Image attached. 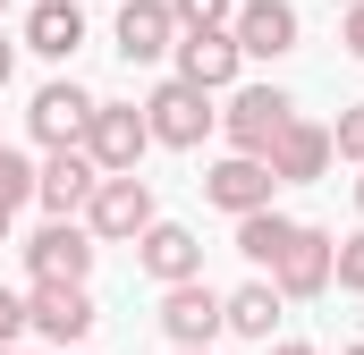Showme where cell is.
<instances>
[{"mask_svg":"<svg viewBox=\"0 0 364 355\" xmlns=\"http://www.w3.org/2000/svg\"><path fill=\"white\" fill-rule=\"evenodd\" d=\"M339 355H364V339H356V347H339Z\"/></svg>","mask_w":364,"mask_h":355,"instance_id":"obj_31","label":"cell"},{"mask_svg":"<svg viewBox=\"0 0 364 355\" xmlns=\"http://www.w3.org/2000/svg\"><path fill=\"white\" fill-rule=\"evenodd\" d=\"M85 119H93V93L77 85V77H51V85L26 102V127H34V144H43V153L85 144Z\"/></svg>","mask_w":364,"mask_h":355,"instance_id":"obj_9","label":"cell"},{"mask_svg":"<svg viewBox=\"0 0 364 355\" xmlns=\"http://www.w3.org/2000/svg\"><path fill=\"white\" fill-rule=\"evenodd\" d=\"M331 153L364 170V102H348V110H339V127H331Z\"/></svg>","mask_w":364,"mask_h":355,"instance_id":"obj_22","label":"cell"},{"mask_svg":"<svg viewBox=\"0 0 364 355\" xmlns=\"http://www.w3.org/2000/svg\"><path fill=\"white\" fill-rule=\"evenodd\" d=\"M93 178H102V170H93L85 144H60V153L34 170V203H43L51 220H77V212H85V195H93Z\"/></svg>","mask_w":364,"mask_h":355,"instance_id":"obj_14","label":"cell"},{"mask_svg":"<svg viewBox=\"0 0 364 355\" xmlns=\"http://www.w3.org/2000/svg\"><path fill=\"white\" fill-rule=\"evenodd\" d=\"M229 322H220V288L195 271V279H170L161 288V339L170 347H212Z\"/></svg>","mask_w":364,"mask_h":355,"instance_id":"obj_5","label":"cell"},{"mask_svg":"<svg viewBox=\"0 0 364 355\" xmlns=\"http://www.w3.org/2000/svg\"><path fill=\"white\" fill-rule=\"evenodd\" d=\"M9 77H17V43L0 34V85H9Z\"/></svg>","mask_w":364,"mask_h":355,"instance_id":"obj_26","label":"cell"},{"mask_svg":"<svg viewBox=\"0 0 364 355\" xmlns=\"http://www.w3.org/2000/svg\"><path fill=\"white\" fill-rule=\"evenodd\" d=\"M136 271H144L153 288L195 279V271H203V237H195V229H178V220H153V229L136 237Z\"/></svg>","mask_w":364,"mask_h":355,"instance_id":"obj_15","label":"cell"},{"mask_svg":"<svg viewBox=\"0 0 364 355\" xmlns=\"http://www.w3.org/2000/svg\"><path fill=\"white\" fill-rule=\"evenodd\" d=\"M0 355H17V347H0Z\"/></svg>","mask_w":364,"mask_h":355,"instance_id":"obj_33","label":"cell"},{"mask_svg":"<svg viewBox=\"0 0 364 355\" xmlns=\"http://www.w3.org/2000/svg\"><path fill=\"white\" fill-rule=\"evenodd\" d=\"M85 153H93V170H136V161L153 153L144 102H93V119H85Z\"/></svg>","mask_w":364,"mask_h":355,"instance_id":"obj_4","label":"cell"},{"mask_svg":"<svg viewBox=\"0 0 364 355\" xmlns=\"http://www.w3.org/2000/svg\"><path fill=\"white\" fill-rule=\"evenodd\" d=\"M0 9H9V0H0Z\"/></svg>","mask_w":364,"mask_h":355,"instance_id":"obj_35","label":"cell"},{"mask_svg":"<svg viewBox=\"0 0 364 355\" xmlns=\"http://www.w3.org/2000/svg\"><path fill=\"white\" fill-rule=\"evenodd\" d=\"M77 43H85V9H77V0H34V9H26V51L77 60Z\"/></svg>","mask_w":364,"mask_h":355,"instance_id":"obj_18","label":"cell"},{"mask_svg":"<svg viewBox=\"0 0 364 355\" xmlns=\"http://www.w3.org/2000/svg\"><path fill=\"white\" fill-rule=\"evenodd\" d=\"M9 220H17V212H9V203H0V246H9Z\"/></svg>","mask_w":364,"mask_h":355,"instance_id":"obj_28","label":"cell"},{"mask_svg":"<svg viewBox=\"0 0 364 355\" xmlns=\"http://www.w3.org/2000/svg\"><path fill=\"white\" fill-rule=\"evenodd\" d=\"M144 127H153V144H170V153H195L212 127H220V110H212V93L186 85V77H161V85L144 93Z\"/></svg>","mask_w":364,"mask_h":355,"instance_id":"obj_2","label":"cell"},{"mask_svg":"<svg viewBox=\"0 0 364 355\" xmlns=\"http://www.w3.org/2000/svg\"><path fill=\"white\" fill-rule=\"evenodd\" d=\"M170 17H178V26H229L237 0H170Z\"/></svg>","mask_w":364,"mask_h":355,"instance_id":"obj_23","label":"cell"},{"mask_svg":"<svg viewBox=\"0 0 364 355\" xmlns=\"http://www.w3.org/2000/svg\"><path fill=\"white\" fill-rule=\"evenodd\" d=\"M26 322L51 339V347H77L93 330V296L77 288V279H34V296H26Z\"/></svg>","mask_w":364,"mask_h":355,"instance_id":"obj_12","label":"cell"},{"mask_svg":"<svg viewBox=\"0 0 364 355\" xmlns=\"http://www.w3.org/2000/svg\"><path fill=\"white\" fill-rule=\"evenodd\" d=\"M0 203H9V212H26V203H34V161H26V153H9V144H0Z\"/></svg>","mask_w":364,"mask_h":355,"instance_id":"obj_20","label":"cell"},{"mask_svg":"<svg viewBox=\"0 0 364 355\" xmlns=\"http://www.w3.org/2000/svg\"><path fill=\"white\" fill-rule=\"evenodd\" d=\"M272 186H279V178H272L263 153H220V161L203 170V203L237 220V212H263V203H272Z\"/></svg>","mask_w":364,"mask_h":355,"instance_id":"obj_10","label":"cell"},{"mask_svg":"<svg viewBox=\"0 0 364 355\" xmlns=\"http://www.w3.org/2000/svg\"><path fill=\"white\" fill-rule=\"evenodd\" d=\"M331 9H348V0H331Z\"/></svg>","mask_w":364,"mask_h":355,"instance_id":"obj_32","label":"cell"},{"mask_svg":"<svg viewBox=\"0 0 364 355\" xmlns=\"http://www.w3.org/2000/svg\"><path fill=\"white\" fill-rule=\"evenodd\" d=\"M229 34H237V51H246V60H288V51L305 43V26H296V9H288V0H237Z\"/></svg>","mask_w":364,"mask_h":355,"instance_id":"obj_13","label":"cell"},{"mask_svg":"<svg viewBox=\"0 0 364 355\" xmlns=\"http://www.w3.org/2000/svg\"><path fill=\"white\" fill-rule=\"evenodd\" d=\"M288 119H296V102H288L279 85H229V110H220V136H229V153H272Z\"/></svg>","mask_w":364,"mask_h":355,"instance_id":"obj_3","label":"cell"},{"mask_svg":"<svg viewBox=\"0 0 364 355\" xmlns=\"http://www.w3.org/2000/svg\"><path fill=\"white\" fill-rule=\"evenodd\" d=\"M356 220H364V170H356Z\"/></svg>","mask_w":364,"mask_h":355,"instance_id":"obj_29","label":"cell"},{"mask_svg":"<svg viewBox=\"0 0 364 355\" xmlns=\"http://www.w3.org/2000/svg\"><path fill=\"white\" fill-rule=\"evenodd\" d=\"M93 254H102V237H93L85 220H43L34 237H26V271L34 279H93Z\"/></svg>","mask_w":364,"mask_h":355,"instance_id":"obj_8","label":"cell"},{"mask_svg":"<svg viewBox=\"0 0 364 355\" xmlns=\"http://www.w3.org/2000/svg\"><path fill=\"white\" fill-rule=\"evenodd\" d=\"M77 220H85L102 246H127V237H144V229H153V186H144V170H102Z\"/></svg>","mask_w":364,"mask_h":355,"instance_id":"obj_1","label":"cell"},{"mask_svg":"<svg viewBox=\"0 0 364 355\" xmlns=\"http://www.w3.org/2000/svg\"><path fill=\"white\" fill-rule=\"evenodd\" d=\"M170 60H178L186 85H203V93H229V85H237V68H246V51H237L229 26H178Z\"/></svg>","mask_w":364,"mask_h":355,"instance_id":"obj_6","label":"cell"},{"mask_svg":"<svg viewBox=\"0 0 364 355\" xmlns=\"http://www.w3.org/2000/svg\"><path fill=\"white\" fill-rule=\"evenodd\" d=\"M263 161H272L279 186H314V178L331 170L339 153H331V127H314V119H288V127H279V144L263 153Z\"/></svg>","mask_w":364,"mask_h":355,"instance_id":"obj_16","label":"cell"},{"mask_svg":"<svg viewBox=\"0 0 364 355\" xmlns=\"http://www.w3.org/2000/svg\"><path fill=\"white\" fill-rule=\"evenodd\" d=\"M288 237H296V220H288V212H272V203H263V212H237V254H246L255 271H272Z\"/></svg>","mask_w":364,"mask_h":355,"instance_id":"obj_19","label":"cell"},{"mask_svg":"<svg viewBox=\"0 0 364 355\" xmlns=\"http://www.w3.org/2000/svg\"><path fill=\"white\" fill-rule=\"evenodd\" d=\"M110 43H119V60H127V68H153V60H170V43H178V17H170V0H119V26H110Z\"/></svg>","mask_w":364,"mask_h":355,"instance_id":"obj_11","label":"cell"},{"mask_svg":"<svg viewBox=\"0 0 364 355\" xmlns=\"http://www.w3.org/2000/svg\"><path fill=\"white\" fill-rule=\"evenodd\" d=\"M170 355H212V347H170Z\"/></svg>","mask_w":364,"mask_h":355,"instance_id":"obj_30","label":"cell"},{"mask_svg":"<svg viewBox=\"0 0 364 355\" xmlns=\"http://www.w3.org/2000/svg\"><path fill=\"white\" fill-rule=\"evenodd\" d=\"M272 355H314V347H305V339H279V347H272Z\"/></svg>","mask_w":364,"mask_h":355,"instance_id":"obj_27","label":"cell"},{"mask_svg":"<svg viewBox=\"0 0 364 355\" xmlns=\"http://www.w3.org/2000/svg\"><path fill=\"white\" fill-rule=\"evenodd\" d=\"M331 288H348V296H364V229L331 246Z\"/></svg>","mask_w":364,"mask_h":355,"instance_id":"obj_21","label":"cell"},{"mask_svg":"<svg viewBox=\"0 0 364 355\" xmlns=\"http://www.w3.org/2000/svg\"><path fill=\"white\" fill-rule=\"evenodd\" d=\"M60 355H77V347H60Z\"/></svg>","mask_w":364,"mask_h":355,"instance_id":"obj_34","label":"cell"},{"mask_svg":"<svg viewBox=\"0 0 364 355\" xmlns=\"http://www.w3.org/2000/svg\"><path fill=\"white\" fill-rule=\"evenodd\" d=\"M279 313H288V296H279V288H272V271H263V279H246V288H229V296H220V322H229V330H237V339H263V347H272V330H279Z\"/></svg>","mask_w":364,"mask_h":355,"instance_id":"obj_17","label":"cell"},{"mask_svg":"<svg viewBox=\"0 0 364 355\" xmlns=\"http://www.w3.org/2000/svg\"><path fill=\"white\" fill-rule=\"evenodd\" d=\"M331 229H314V220H296V237L279 246V263H272V288L288 296V305H314V296H331Z\"/></svg>","mask_w":364,"mask_h":355,"instance_id":"obj_7","label":"cell"},{"mask_svg":"<svg viewBox=\"0 0 364 355\" xmlns=\"http://www.w3.org/2000/svg\"><path fill=\"white\" fill-rule=\"evenodd\" d=\"M26 330H34V322H26V296H17V288H0V347H17Z\"/></svg>","mask_w":364,"mask_h":355,"instance_id":"obj_24","label":"cell"},{"mask_svg":"<svg viewBox=\"0 0 364 355\" xmlns=\"http://www.w3.org/2000/svg\"><path fill=\"white\" fill-rule=\"evenodd\" d=\"M339 43H348V60H364V0L339 9Z\"/></svg>","mask_w":364,"mask_h":355,"instance_id":"obj_25","label":"cell"}]
</instances>
